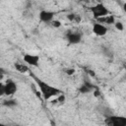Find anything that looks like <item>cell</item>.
<instances>
[{"mask_svg":"<svg viewBox=\"0 0 126 126\" xmlns=\"http://www.w3.org/2000/svg\"><path fill=\"white\" fill-rule=\"evenodd\" d=\"M34 80H35V82H36V84H37V86L40 90V93H41V94H42V96L45 100L51 98L52 96H55V95H58V94H61V91L59 89H57V88L39 80L37 78H34Z\"/></svg>","mask_w":126,"mask_h":126,"instance_id":"obj_1","label":"cell"},{"mask_svg":"<svg viewBox=\"0 0 126 126\" xmlns=\"http://www.w3.org/2000/svg\"><path fill=\"white\" fill-rule=\"evenodd\" d=\"M108 126H126V117L118 115H108L104 120Z\"/></svg>","mask_w":126,"mask_h":126,"instance_id":"obj_2","label":"cell"},{"mask_svg":"<svg viewBox=\"0 0 126 126\" xmlns=\"http://www.w3.org/2000/svg\"><path fill=\"white\" fill-rule=\"evenodd\" d=\"M91 11L93 13L94 18H95L96 20L102 17H105L107 15H109V11L107 10V8L102 4V3H97L94 6H93L91 8Z\"/></svg>","mask_w":126,"mask_h":126,"instance_id":"obj_3","label":"cell"},{"mask_svg":"<svg viewBox=\"0 0 126 126\" xmlns=\"http://www.w3.org/2000/svg\"><path fill=\"white\" fill-rule=\"evenodd\" d=\"M23 59H24V61L27 64H29L31 66H33V67H37L39 65V61H40V58H39L38 55H36V54H30V53L25 54Z\"/></svg>","mask_w":126,"mask_h":126,"instance_id":"obj_4","label":"cell"},{"mask_svg":"<svg viewBox=\"0 0 126 126\" xmlns=\"http://www.w3.org/2000/svg\"><path fill=\"white\" fill-rule=\"evenodd\" d=\"M55 13L48 10H41L38 14V18L42 23H51L54 20Z\"/></svg>","mask_w":126,"mask_h":126,"instance_id":"obj_5","label":"cell"},{"mask_svg":"<svg viewBox=\"0 0 126 126\" xmlns=\"http://www.w3.org/2000/svg\"><path fill=\"white\" fill-rule=\"evenodd\" d=\"M93 32L97 36H103L107 32V28L101 23H95L93 25Z\"/></svg>","mask_w":126,"mask_h":126,"instance_id":"obj_6","label":"cell"},{"mask_svg":"<svg viewBox=\"0 0 126 126\" xmlns=\"http://www.w3.org/2000/svg\"><path fill=\"white\" fill-rule=\"evenodd\" d=\"M4 85H5V95H12L18 90L17 84L12 80H8Z\"/></svg>","mask_w":126,"mask_h":126,"instance_id":"obj_7","label":"cell"},{"mask_svg":"<svg viewBox=\"0 0 126 126\" xmlns=\"http://www.w3.org/2000/svg\"><path fill=\"white\" fill-rule=\"evenodd\" d=\"M66 38L70 44H78L82 40V34L79 32H70L67 33Z\"/></svg>","mask_w":126,"mask_h":126,"instance_id":"obj_8","label":"cell"},{"mask_svg":"<svg viewBox=\"0 0 126 126\" xmlns=\"http://www.w3.org/2000/svg\"><path fill=\"white\" fill-rule=\"evenodd\" d=\"M95 88H96V87H95L94 85H93L90 81H84L83 85L78 89V91H79V93H81V94H89V93L93 92Z\"/></svg>","mask_w":126,"mask_h":126,"instance_id":"obj_9","label":"cell"},{"mask_svg":"<svg viewBox=\"0 0 126 126\" xmlns=\"http://www.w3.org/2000/svg\"><path fill=\"white\" fill-rule=\"evenodd\" d=\"M97 22L98 23H101V24H107V25H112V24H115V17L113 15H107L105 17H102V18H99L97 19Z\"/></svg>","mask_w":126,"mask_h":126,"instance_id":"obj_10","label":"cell"},{"mask_svg":"<svg viewBox=\"0 0 126 126\" xmlns=\"http://www.w3.org/2000/svg\"><path fill=\"white\" fill-rule=\"evenodd\" d=\"M15 68L20 73H27L29 71V67L22 63H15Z\"/></svg>","mask_w":126,"mask_h":126,"instance_id":"obj_11","label":"cell"},{"mask_svg":"<svg viewBox=\"0 0 126 126\" xmlns=\"http://www.w3.org/2000/svg\"><path fill=\"white\" fill-rule=\"evenodd\" d=\"M17 104H18V101L17 99H14V98H9L3 101V105L7 107H15L17 106Z\"/></svg>","mask_w":126,"mask_h":126,"instance_id":"obj_12","label":"cell"},{"mask_svg":"<svg viewBox=\"0 0 126 126\" xmlns=\"http://www.w3.org/2000/svg\"><path fill=\"white\" fill-rule=\"evenodd\" d=\"M65 100H66V96H65L64 94L61 93L60 94L57 95V98H56V101H57V102H59V103H64Z\"/></svg>","mask_w":126,"mask_h":126,"instance_id":"obj_13","label":"cell"},{"mask_svg":"<svg viewBox=\"0 0 126 126\" xmlns=\"http://www.w3.org/2000/svg\"><path fill=\"white\" fill-rule=\"evenodd\" d=\"M114 26H115V29L118 30V31H120V32L124 30V26H123V24L121 22H115Z\"/></svg>","mask_w":126,"mask_h":126,"instance_id":"obj_14","label":"cell"},{"mask_svg":"<svg viewBox=\"0 0 126 126\" xmlns=\"http://www.w3.org/2000/svg\"><path fill=\"white\" fill-rule=\"evenodd\" d=\"M51 26H52L53 28H60V27H61V22L58 21V20H53V21L51 22Z\"/></svg>","mask_w":126,"mask_h":126,"instance_id":"obj_15","label":"cell"},{"mask_svg":"<svg viewBox=\"0 0 126 126\" xmlns=\"http://www.w3.org/2000/svg\"><path fill=\"white\" fill-rule=\"evenodd\" d=\"M76 16H77V15H75V14L71 13V14H68V15H67V19H68L69 21H75Z\"/></svg>","mask_w":126,"mask_h":126,"instance_id":"obj_16","label":"cell"},{"mask_svg":"<svg viewBox=\"0 0 126 126\" xmlns=\"http://www.w3.org/2000/svg\"><path fill=\"white\" fill-rule=\"evenodd\" d=\"M0 95H5V85L0 84Z\"/></svg>","mask_w":126,"mask_h":126,"instance_id":"obj_17","label":"cell"},{"mask_svg":"<svg viewBox=\"0 0 126 126\" xmlns=\"http://www.w3.org/2000/svg\"><path fill=\"white\" fill-rule=\"evenodd\" d=\"M66 73H67L68 75H73V74L75 73V69H73V68H72V69H68V70L66 71Z\"/></svg>","mask_w":126,"mask_h":126,"instance_id":"obj_18","label":"cell"},{"mask_svg":"<svg viewBox=\"0 0 126 126\" xmlns=\"http://www.w3.org/2000/svg\"><path fill=\"white\" fill-rule=\"evenodd\" d=\"M123 11H124V12L126 13V2H125V3L123 4Z\"/></svg>","mask_w":126,"mask_h":126,"instance_id":"obj_19","label":"cell"},{"mask_svg":"<svg viewBox=\"0 0 126 126\" xmlns=\"http://www.w3.org/2000/svg\"><path fill=\"white\" fill-rule=\"evenodd\" d=\"M80 1H85V0H80Z\"/></svg>","mask_w":126,"mask_h":126,"instance_id":"obj_20","label":"cell"}]
</instances>
